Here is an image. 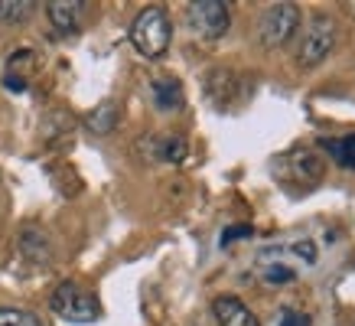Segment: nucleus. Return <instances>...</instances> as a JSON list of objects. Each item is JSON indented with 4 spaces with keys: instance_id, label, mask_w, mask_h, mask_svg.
Segmentation results:
<instances>
[{
    "instance_id": "nucleus-1",
    "label": "nucleus",
    "mask_w": 355,
    "mask_h": 326,
    "mask_svg": "<svg viewBox=\"0 0 355 326\" xmlns=\"http://www.w3.org/2000/svg\"><path fill=\"white\" fill-rule=\"evenodd\" d=\"M170 40H173V26H170V17L163 7H144V10L134 17L130 23V43L137 49L144 59H160L166 49H170Z\"/></svg>"
},
{
    "instance_id": "nucleus-2",
    "label": "nucleus",
    "mask_w": 355,
    "mask_h": 326,
    "mask_svg": "<svg viewBox=\"0 0 355 326\" xmlns=\"http://www.w3.org/2000/svg\"><path fill=\"white\" fill-rule=\"evenodd\" d=\"M49 307H53V314L65 323H76V326H85V323H95L98 316H101V304H98V297L85 287H78L76 281H65L59 284L49 297Z\"/></svg>"
},
{
    "instance_id": "nucleus-3",
    "label": "nucleus",
    "mask_w": 355,
    "mask_h": 326,
    "mask_svg": "<svg viewBox=\"0 0 355 326\" xmlns=\"http://www.w3.org/2000/svg\"><path fill=\"white\" fill-rule=\"evenodd\" d=\"M300 30V7L297 3H270L258 20V40L264 49H280Z\"/></svg>"
},
{
    "instance_id": "nucleus-4",
    "label": "nucleus",
    "mask_w": 355,
    "mask_h": 326,
    "mask_svg": "<svg viewBox=\"0 0 355 326\" xmlns=\"http://www.w3.org/2000/svg\"><path fill=\"white\" fill-rule=\"evenodd\" d=\"M336 43H339V26H336L333 17L320 13V17H313L310 26H306V36H303V43H300L297 62L306 65V69L326 62V55L336 49Z\"/></svg>"
},
{
    "instance_id": "nucleus-5",
    "label": "nucleus",
    "mask_w": 355,
    "mask_h": 326,
    "mask_svg": "<svg viewBox=\"0 0 355 326\" xmlns=\"http://www.w3.org/2000/svg\"><path fill=\"white\" fill-rule=\"evenodd\" d=\"M186 20H189L196 36L216 43L232 26V10H228V3H222V0H196V3L186 7Z\"/></svg>"
},
{
    "instance_id": "nucleus-6",
    "label": "nucleus",
    "mask_w": 355,
    "mask_h": 326,
    "mask_svg": "<svg viewBox=\"0 0 355 326\" xmlns=\"http://www.w3.org/2000/svg\"><path fill=\"white\" fill-rule=\"evenodd\" d=\"M212 314H216L218 326H261V320L254 316V310L248 304H241L232 293H222L212 300Z\"/></svg>"
},
{
    "instance_id": "nucleus-7",
    "label": "nucleus",
    "mask_w": 355,
    "mask_h": 326,
    "mask_svg": "<svg viewBox=\"0 0 355 326\" xmlns=\"http://www.w3.org/2000/svg\"><path fill=\"white\" fill-rule=\"evenodd\" d=\"M82 10H85L82 0H49L46 3V17L59 33H76L82 23Z\"/></svg>"
},
{
    "instance_id": "nucleus-8",
    "label": "nucleus",
    "mask_w": 355,
    "mask_h": 326,
    "mask_svg": "<svg viewBox=\"0 0 355 326\" xmlns=\"http://www.w3.org/2000/svg\"><path fill=\"white\" fill-rule=\"evenodd\" d=\"M118 105L114 101H101L98 108H92L88 111V118H85V124H88V130L92 134H111V130L118 128Z\"/></svg>"
},
{
    "instance_id": "nucleus-9",
    "label": "nucleus",
    "mask_w": 355,
    "mask_h": 326,
    "mask_svg": "<svg viewBox=\"0 0 355 326\" xmlns=\"http://www.w3.org/2000/svg\"><path fill=\"white\" fill-rule=\"evenodd\" d=\"M20 248L30 261H49L53 258V245H49V239H46V232H40V228H23Z\"/></svg>"
},
{
    "instance_id": "nucleus-10",
    "label": "nucleus",
    "mask_w": 355,
    "mask_h": 326,
    "mask_svg": "<svg viewBox=\"0 0 355 326\" xmlns=\"http://www.w3.org/2000/svg\"><path fill=\"white\" fill-rule=\"evenodd\" d=\"M323 151L329 153L343 170H355V134H345V137H326Z\"/></svg>"
},
{
    "instance_id": "nucleus-11",
    "label": "nucleus",
    "mask_w": 355,
    "mask_h": 326,
    "mask_svg": "<svg viewBox=\"0 0 355 326\" xmlns=\"http://www.w3.org/2000/svg\"><path fill=\"white\" fill-rule=\"evenodd\" d=\"M153 101H157V108H160V111L180 108V105H183V92H180V85H176V82L163 78V82H157V85H153Z\"/></svg>"
},
{
    "instance_id": "nucleus-12",
    "label": "nucleus",
    "mask_w": 355,
    "mask_h": 326,
    "mask_svg": "<svg viewBox=\"0 0 355 326\" xmlns=\"http://www.w3.org/2000/svg\"><path fill=\"white\" fill-rule=\"evenodd\" d=\"M36 10L33 0H3L0 3V20L3 23H26Z\"/></svg>"
},
{
    "instance_id": "nucleus-13",
    "label": "nucleus",
    "mask_w": 355,
    "mask_h": 326,
    "mask_svg": "<svg viewBox=\"0 0 355 326\" xmlns=\"http://www.w3.org/2000/svg\"><path fill=\"white\" fill-rule=\"evenodd\" d=\"M0 326H43V320L23 307H0Z\"/></svg>"
},
{
    "instance_id": "nucleus-14",
    "label": "nucleus",
    "mask_w": 355,
    "mask_h": 326,
    "mask_svg": "<svg viewBox=\"0 0 355 326\" xmlns=\"http://www.w3.org/2000/svg\"><path fill=\"white\" fill-rule=\"evenodd\" d=\"M261 277L268 284H291V281H297V271L287 268V264H264V268H261Z\"/></svg>"
},
{
    "instance_id": "nucleus-15",
    "label": "nucleus",
    "mask_w": 355,
    "mask_h": 326,
    "mask_svg": "<svg viewBox=\"0 0 355 326\" xmlns=\"http://www.w3.org/2000/svg\"><path fill=\"white\" fill-rule=\"evenodd\" d=\"M160 157L170 163H180L186 157V141L183 137H163L160 141Z\"/></svg>"
},
{
    "instance_id": "nucleus-16",
    "label": "nucleus",
    "mask_w": 355,
    "mask_h": 326,
    "mask_svg": "<svg viewBox=\"0 0 355 326\" xmlns=\"http://www.w3.org/2000/svg\"><path fill=\"white\" fill-rule=\"evenodd\" d=\"M277 326H313V320L310 314H300V310H284Z\"/></svg>"
},
{
    "instance_id": "nucleus-17",
    "label": "nucleus",
    "mask_w": 355,
    "mask_h": 326,
    "mask_svg": "<svg viewBox=\"0 0 355 326\" xmlns=\"http://www.w3.org/2000/svg\"><path fill=\"white\" fill-rule=\"evenodd\" d=\"M235 239H251V225H228L222 232V245H232Z\"/></svg>"
},
{
    "instance_id": "nucleus-18",
    "label": "nucleus",
    "mask_w": 355,
    "mask_h": 326,
    "mask_svg": "<svg viewBox=\"0 0 355 326\" xmlns=\"http://www.w3.org/2000/svg\"><path fill=\"white\" fill-rule=\"evenodd\" d=\"M293 255H300L306 264H313V261H316V248H313V241H306V239L293 245Z\"/></svg>"
},
{
    "instance_id": "nucleus-19",
    "label": "nucleus",
    "mask_w": 355,
    "mask_h": 326,
    "mask_svg": "<svg viewBox=\"0 0 355 326\" xmlns=\"http://www.w3.org/2000/svg\"><path fill=\"white\" fill-rule=\"evenodd\" d=\"M3 85L10 88V92H23V88H26V82H23L20 76H10V72H7V76H3Z\"/></svg>"
},
{
    "instance_id": "nucleus-20",
    "label": "nucleus",
    "mask_w": 355,
    "mask_h": 326,
    "mask_svg": "<svg viewBox=\"0 0 355 326\" xmlns=\"http://www.w3.org/2000/svg\"><path fill=\"white\" fill-rule=\"evenodd\" d=\"M0 199H3V180H0Z\"/></svg>"
}]
</instances>
